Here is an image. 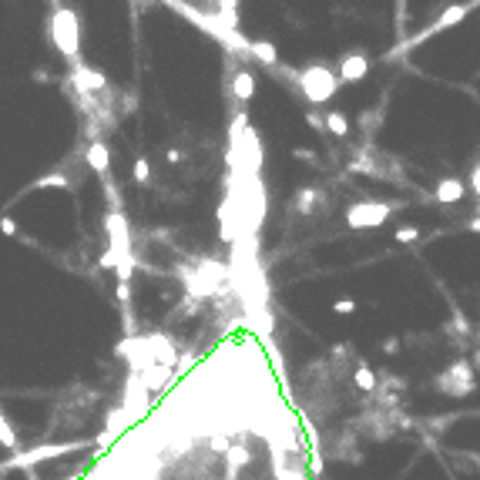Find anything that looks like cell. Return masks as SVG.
<instances>
[{
	"instance_id": "12",
	"label": "cell",
	"mask_w": 480,
	"mask_h": 480,
	"mask_svg": "<svg viewBox=\"0 0 480 480\" xmlns=\"http://www.w3.org/2000/svg\"><path fill=\"white\" fill-rule=\"evenodd\" d=\"M326 131L329 135H336V138H346L349 135V118L342 114V111H326Z\"/></svg>"
},
{
	"instance_id": "6",
	"label": "cell",
	"mask_w": 480,
	"mask_h": 480,
	"mask_svg": "<svg viewBox=\"0 0 480 480\" xmlns=\"http://www.w3.org/2000/svg\"><path fill=\"white\" fill-rule=\"evenodd\" d=\"M84 165L94 171V175H108L111 168V152H108V145L101 138H94L88 148H84Z\"/></svg>"
},
{
	"instance_id": "19",
	"label": "cell",
	"mask_w": 480,
	"mask_h": 480,
	"mask_svg": "<svg viewBox=\"0 0 480 480\" xmlns=\"http://www.w3.org/2000/svg\"><path fill=\"white\" fill-rule=\"evenodd\" d=\"M0 232H4V235H11V239H17V235H20V229H17V225L11 222V218H0Z\"/></svg>"
},
{
	"instance_id": "15",
	"label": "cell",
	"mask_w": 480,
	"mask_h": 480,
	"mask_svg": "<svg viewBox=\"0 0 480 480\" xmlns=\"http://www.w3.org/2000/svg\"><path fill=\"white\" fill-rule=\"evenodd\" d=\"M135 182H138V185H148V182H152V165H148L145 155L135 161Z\"/></svg>"
},
{
	"instance_id": "1",
	"label": "cell",
	"mask_w": 480,
	"mask_h": 480,
	"mask_svg": "<svg viewBox=\"0 0 480 480\" xmlns=\"http://www.w3.org/2000/svg\"><path fill=\"white\" fill-rule=\"evenodd\" d=\"M47 34H51V44L61 51L64 58L78 61L81 54V17L74 7H64L54 0V14L47 20Z\"/></svg>"
},
{
	"instance_id": "8",
	"label": "cell",
	"mask_w": 480,
	"mask_h": 480,
	"mask_svg": "<svg viewBox=\"0 0 480 480\" xmlns=\"http://www.w3.org/2000/svg\"><path fill=\"white\" fill-rule=\"evenodd\" d=\"M464 182L460 178H444V182H436L434 188V201H440V205H453V201L464 199Z\"/></svg>"
},
{
	"instance_id": "18",
	"label": "cell",
	"mask_w": 480,
	"mask_h": 480,
	"mask_svg": "<svg viewBox=\"0 0 480 480\" xmlns=\"http://www.w3.org/2000/svg\"><path fill=\"white\" fill-rule=\"evenodd\" d=\"M333 312H340V316H353V312H356V302H353V299H336V302H333Z\"/></svg>"
},
{
	"instance_id": "20",
	"label": "cell",
	"mask_w": 480,
	"mask_h": 480,
	"mask_svg": "<svg viewBox=\"0 0 480 480\" xmlns=\"http://www.w3.org/2000/svg\"><path fill=\"white\" fill-rule=\"evenodd\" d=\"M383 353H400V342H396V340H383Z\"/></svg>"
},
{
	"instance_id": "10",
	"label": "cell",
	"mask_w": 480,
	"mask_h": 480,
	"mask_svg": "<svg viewBox=\"0 0 480 480\" xmlns=\"http://www.w3.org/2000/svg\"><path fill=\"white\" fill-rule=\"evenodd\" d=\"M248 51H252L265 67L279 71V51H276V44H269V41H248Z\"/></svg>"
},
{
	"instance_id": "17",
	"label": "cell",
	"mask_w": 480,
	"mask_h": 480,
	"mask_svg": "<svg viewBox=\"0 0 480 480\" xmlns=\"http://www.w3.org/2000/svg\"><path fill=\"white\" fill-rule=\"evenodd\" d=\"M235 7H239V0H222V24H229V27L235 24Z\"/></svg>"
},
{
	"instance_id": "4",
	"label": "cell",
	"mask_w": 480,
	"mask_h": 480,
	"mask_svg": "<svg viewBox=\"0 0 480 480\" xmlns=\"http://www.w3.org/2000/svg\"><path fill=\"white\" fill-rule=\"evenodd\" d=\"M434 383H436V389H444V393H450V396H464V393H470V389L477 387L470 363H453L450 370H444L440 376H436Z\"/></svg>"
},
{
	"instance_id": "11",
	"label": "cell",
	"mask_w": 480,
	"mask_h": 480,
	"mask_svg": "<svg viewBox=\"0 0 480 480\" xmlns=\"http://www.w3.org/2000/svg\"><path fill=\"white\" fill-rule=\"evenodd\" d=\"M232 91H235V98H239V101H252V98H255V81H252V74H248V71H235Z\"/></svg>"
},
{
	"instance_id": "14",
	"label": "cell",
	"mask_w": 480,
	"mask_h": 480,
	"mask_svg": "<svg viewBox=\"0 0 480 480\" xmlns=\"http://www.w3.org/2000/svg\"><path fill=\"white\" fill-rule=\"evenodd\" d=\"M0 444L7 450H17V434H14V427H11V420L4 417V410H0Z\"/></svg>"
},
{
	"instance_id": "13",
	"label": "cell",
	"mask_w": 480,
	"mask_h": 480,
	"mask_svg": "<svg viewBox=\"0 0 480 480\" xmlns=\"http://www.w3.org/2000/svg\"><path fill=\"white\" fill-rule=\"evenodd\" d=\"M353 383H356L363 393H373V389H376V373H373L370 366H363V363H359L356 373H353Z\"/></svg>"
},
{
	"instance_id": "16",
	"label": "cell",
	"mask_w": 480,
	"mask_h": 480,
	"mask_svg": "<svg viewBox=\"0 0 480 480\" xmlns=\"http://www.w3.org/2000/svg\"><path fill=\"white\" fill-rule=\"evenodd\" d=\"M393 239H396L400 246H413V242L420 239V229H413V225H403V229H396V232H393Z\"/></svg>"
},
{
	"instance_id": "7",
	"label": "cell",
	"mask_w": 480,
	"mask_h": 480,
	"mask_svg": "<svg viewBox=\"0 0 480 480\" xmlns=\"http://www.w3.org/2000/svg\"><path fill=\"white\" fill-rule=\"evenodd\" d=\"M474 7H477V0H467V4H457V7H447L444 14L436 17V24H434V27H430V31H427V34H436V31H447V27H457V24H460V20H464V17L470 14V11H474Z\"/></svg>"
},
{
	"instance_id": "2",
	"label": "cell",
	"mask_w": 480,
	"mask_h": 480,
	"mask_svg": "<svg viewBox=\"0 0 480 480\" xmlns=\"http://www.w3.org/2000/svg\"><path fill=\"white\" fill-rule=\"evenodd\" d=\"M295 84H299V91L309 105H326V101H333V94L340 88V78L326 64H306L302 71H295Z\"/></svg>"
},
{
	"instance_id": "9",
	"label": "cell",
	"mask_w": 480,
	"mask_h": 480,
	"mask_svg": "<svg viewBox=\"0 0 480 480\" xmlns=\"http://www.w3.org/2000/svg\"><path fill=\"white\" fill-rule=\"evenodd\" d=\"M323 199L319 195V188H312V185H302L299 192H295V199H293V208L299 212V215H312L316 212V201Z\"/></svg>"
},
{
	"instance_id": "3",
	"label": "cell",
	"mask_w": 480,
	"mask_h": 480,
	"mask_svg": "<svg viewBox=\"0 0 480 480\" xmlns=\"http://www.w3.org/2000/svg\"><path fill=\"white\" fill-rule=\"evenodd\" d=\"M393 208L396 205H389V201H356V205L346 208V225L356 229V232L359 229H380Z\"/></svg>"
},
{
	"instance_id": "21",
	"label": "cell",
	"mask_w": 480,
	"mask_h": 480,
	"mask_svg": "<svg viewBox=\"0 0 480 480\" xmlns=\"http://www.w3.org/2000/svg\"><path fill=\"white\" fill-rule=\"evenodd\" d=\"M467 229H470V232H477V235H480V215H477V218H470V222H467Z\"/></svg>"
},
{
	"instance_id": "5",
	"label": "cell",
	"mask_w": 480,
	"mask_h": 480,
	"mask_svg": "<svg viewBox=\"0 0 480 480\" xmlns=\"http://www.w3.org/2000/svg\"><path fill=\"white\" fill-rule=\"evenodd\" d=\"M370 74V58L366 54H359V51H349V54H342L340 64H336V78L342 84H356Z\"/></svg>"
}]
</instances>
